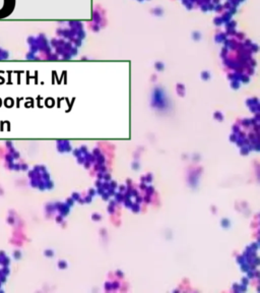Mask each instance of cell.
<instances>
[{
	"label": "cell",
	"instance_id": "7a4b0ae2",
	"mask_svg": "<svg viewBox=\"0 0 260 293\" xmlns=\"http://www.w3.org/2000/svg\"><path fill=\"white\" fill-rule=\"evenodd\" d=\"M18 252H19V251H15V252H14V257H15V258H18Z\"/></svg>",
	"mask_w": 260,
	"mask_h": 293
},
{
	"label": "cell",
	"instance_id": "6da1fadb",
	"mask_svg": "<svg viewBox=\"0 0 260 293\" xmlns=\"http://www.w3.org/2000/svg\"><path fill=\"white\" fill-rule=\"evenodd\" d=\"M9 56L8 54V51L4 50L2 48H0V60H4V59H7Z\"/></svg>",
	"mask_w": 260,
	"mask_h": 293
}]
</instances>
